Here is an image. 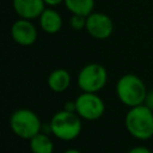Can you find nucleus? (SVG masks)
<instances>
[{
    "mask_svg": "<svg viewBox=\"0 0 153 153\" xmlns=\"http://www.w3.org/2000/svg\"><path fill=\"white\" fill-rule=\"evenodd\" d=\"M63 153H81L79 149H76V148H68V149H66Z\"/></svg>",
    "mask_w": 153,
    "mask_h": 153,
    "instance_id": "6ab92c4d",
    "label": "nucleus"
},
{
    "mask_svg": "<svg viewBox=\"0 0 153 153\" xmlns=\"http://www.w3.org/2000/svg\"><path fill=\"white\" fill-rule=\"evenodd\" d=\"M39 26L45 33H57L62 27V17L54 8H44V11L38 17Z\"/></svg>",
    "mask_w": 153,
    "mask_h": 153,
    "instance_id": "9d476101",
    "label": "nucleus"
},
{
    "mask_svg": "<svg viewBox=\"0 0 153 153\" xmlns=\"http://www.w3.org/2000/svg\"><path fill=\"white\" fill-rule=\"evenodd\" d=\"M11 36L13 41L22 47H30L37 41V29L30 19L19 18L11 26Z\"/></svg>",
    "mask_w": 153,
    "mask_h": 153,
    "instance_id": "6e6552de",
    "label": "nucleus"
},
{
    "mask_svg": "<svg viewBox=\"0 0 153 153\" xmlns=\"http://www.w3.org/2000/svg\"><path fill=\"white\" fill-rule=\"evenodd\" d=\"M124 126L136 140H149L153 136V110L145 104L129 108L124 116Z\"/></svg>",
    "mask_w": 153,
    "mask_h": 153,
    "instance_id": "f257e3e1",
    "label": "nucleus"
},
{
    "mask_svg": "<svg viewBox=\"0 0 153 153\" xmlns=\"http://www.w3.org/2000/svg\"><path fill=\"white\" fill-rule=\"evenodd\" d=\"M72 81V76L69 72L65 68H56L50 72V74L47 78V84L48 87L56 93L65 92Z\"/></svg>",
    "mask_w": 153,
    "mask_h": 153,
    "instance_id": "9b49d317",
    "label": "nucleus"
},
{
    "mask_svg": "<svg viewBox=\"0 0 153 153\" xmlns=\"http://www.w3.org/2000/svg\"><path fill=\"white\" fill-rule=\"evenodd\" d=\"M68 111H75V100H68L65 103V108Z\"/></svg>",
    "mask_w": 153,
    "mask_h": 153,
    "instance_id": "f3484780",
    "label": "nucleus"
},
{
    "mask_svg": "<svg viewBox=\"0 0 153 153\" xmlns=\"http://www.w3.org/2000/svg\"><path fill=\"white\" fill-rule=\"evenodd\" d=\"M66 8L72 14H81L87 17L93 12L94 0H63Z\"/></svg>",
    "mask_w": 153,
    "mask_h": 153,
    "instance_id": "ddd939ff",
    "label": "nucleus"
},
{
    "mask_svg": "<svg viewBox=\"0 0 153 153\" xmlns=\"http://www.w3.org/2000/svg\"><path fill=\"white\" fill-rule=\"evenodd\" d=\"M11 130L23 140H30L42 131L43 123L39 116L26 108L17 109L10 116Z\"/></svg>",
    "mask_w": 153,
    "mask_h": 153,
    "instance_id": "20e7f679",
    "label": "nucleus"
},
{
    "mask_svg": "<svg viewBox=\"0 0 153 153\" xmlns=\"http://www.w3.org/2000/svg\"><path fill=\"white\" fill-rule=\"evenodd\" d=\"M143 104L146 106H148L151 110H153V90H149L147 92V96H146V99H145Z\"/></svg>",
    "mask_w": 153,
    "mask_h": 153,
    "instance_id": "dca6fc26",
    "label": "nucleus"
},
{
    "mask_svg": "<svg viewBox=\"0 0 153 153\" xmlns=\"http://www.w3.org/2000/svg\"><path fill=\"white\" fill-rule=\"evenodd\" d=\"M86 18L85 16H81V14H72L71 19H69V24H71V27L73 30H82L85 29L86 26Z\"/></svg>",
    "mask_w": 153,
    "mask_h": 153,
    "instance_id": "4468645a",
    "label": "nucleus"
},
{
    "mask_svg": "<svg viewBox=\"0 0 153 153\" xmlns=\"http://www.w3.org/2000/svg\"><path fill=\"white\" fill-rule=\"evenodd\" d=\"M81 117L75 111L62 109L53 115L49 122L50 133L62 141H72L76 139L82 129Z\"/></svg>",
    "mask_w": 153,
    "mask_h": 153,
    "instance_id": "7ed1b4c3",
    "label": "nucleus"
},
{
    "mask_svg": "<svg viewBox=\"0 0 153 153\" xmlns=\"http://www.w3.org/2000/svg\"><path fill=\"white\" fill-rule=\"evenodd\" d=\"M75 112L86 121H97L105 112V103L98 93L81 92L75 98Z\"/></svg>",
    "mask_w": 153,
    "mask_h": 153,
    "instance_id": "423d86ee",
    "label": "nucleus"
},
{
    "mask_svg": "<svg viewBox=\"0 0 153 153\" xmlns=\"http://www.w3.org/2000/svg\"><path fill=\"white\" fill-rule=\"evenodd\" d=\"M29 141H30L29 146H30L31 153H53L54 152L53 140L44 131L38 133L37 135L31 137Z\"/></svg>",
    "mask_w": 153,
    "mask_h": 153,
    "instance_id": "f8f14e48",
    "label": "nucleus"
},
{
    "mask_svg": "<svg viewBox=\"0 0 153 153\" xmlns=\"http://www.w3.org/2000/svg\"><path fill=\"white\" fill-rule=\"evenodd\" d=\"M44 2L47 5H49V6H56V5L61 4V2H63V0H44Z\"/></svg>",
    "mask_w": 153,
    "mask_h": 153,
    "instance_id": "a211bd4d",
    "label": "nucleus"
},
{
    "mask_svg": "<svg viewBox=\"0 0 153 153\" xmlns=\"http://www.w3.org/2000/svg\"><path fill=\"white\" fill-rule=\"evenodd\" d=\"M152 153H153V151H152Z\"/></svg>",
    "mask_w": 153,
    "mask_h": 153,
    "instance_id": "aec40b11",
    "label": "nucleus"
},
{
    "mask_svg": "<svg viewBox=\"0 0 153 153\" xmlns=\"http://www.w3.org/2000/svg\"><path fill=\"white\" fill-rule=\"evenodd\" d=\"M13 10L19 18L35 19L41 16L45 8L44 0H12Z\"/></svg>",
    "mask_w": 153,
    "mask_h": 153,
    "instance_id": "1a4fd4ad",
    "label": "nucleus"
},
{
    "mask_svg": "<svg viewBox=\"0 0 153 153\" xmlns=\"http://www.w3.org/2000/svg\"><path fill=\"white\" fill-rule=\"evenodd\" d=\"M87 33L96 39H106L114 32V22L112 19L102 12H92L86 18Z\"/></svg>",
    "mask_w": 153,
    "mask_h": 153,
    "instance_id": "0eeeda50",
    "label": "nucleus"
},
{
    "mask_svg": "<svg viewBox=\"0 0 153 153\" xmlns=\"http://www.w3.org/2000/svg\"><path fill=\"white\" fill-rule=\"evenodd\" d=\"M127 153H152V151L145 146H135V147L130 148Z\"/></svg>",
    "mask_w": 153,
    "mask_h": 153,
    "instance_id": "2eb2a0df",
    "label": "nucleus"
},
{
    "mask_svg": "<svg viewBox=\"0 0 153 153\" xmlns=\"http://www.w3.org/2000/svg\"><path fill=\"white\" fill-rule=\"evenodd\" d=\"M115 91L118 100L128 108L143 104L148 92L143 80L131 73L123 74L118 78Z\"/></svg>",
    "mask_w": 153,
    "mask_h": 153,
    "instance_id": "f03ea898",
    "label": "nucleus"
},
{
    "mask_svg": "<svg viewBox=\"0 0 153 153\" xmlns=\"http://www.w3.org/2000/svg\"><path fill=\"white\" fill-rule=\"evenodd\" d=\"M108 82V71L100 63H87L78 73L76 84L81 92L98 93Z\"/></svg>",
    "mask_w": 153,
    "mask_h": 153,
    "instance_id": "39448f33",
    "label": "nucleus"
}]
</instances>
